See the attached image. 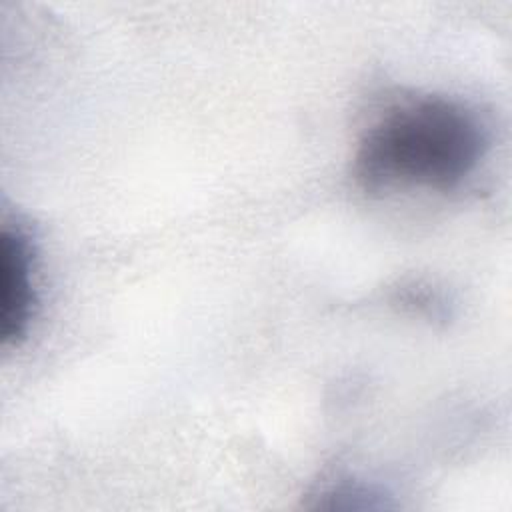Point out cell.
Segmentation results:
<instances>
[{
	"label": "cell",
	"mask_w": 512,
	"mask_h": 512,
	"mask_svg": "<svg viewBox=\"0 0 512 512\" xmlns=\"http://www.w3.org/2000/svg\"><path fill=\"white\" fill-rule=\"evenodd\" d=\"M488 130L466 104L422 96L384 112L360 138L354 176L368 192L390 188L450 190L486 156Z\"/></svg>",
	"instance_id": "1"
},
{
	"label": "cell",
	"mask_w": 512,
	"mask_h": 512,
	"mask_svg": "<svg viewBox=\"0 0 512 512\" xmlns=\"http://www.w3.org/2000/svg\"><path fill=\"white\" fill-rule=\"evenodd\" d=\"M2 340L18 344L26 338L34 316V274L32 248L18 228L4 226L2 250Z\"/></svg>",
	"instance_id": "2"
}]
</instances>
